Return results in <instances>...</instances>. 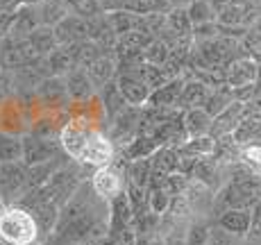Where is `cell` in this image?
<instances>
[{"mask_svg":"<svg viewBox=\"0 0 261 245\" xmlns=\"http://www.w3.org/2000/svg\"><path fill=\"white\" fill-rule=\"evenodd\" d=\"M127 177L132 184L145 188L150 184V177H152V159H137V161L129 164Z\"/></svg>","mask_w":261,"mask_h":245,"instance_id":"cell-29","label":"cell"},{"mask_svg":"<svg viewBox=\"0 0 261 245\" xmlns=\"http://www.w3.org/2000/svg\"><path fill=\"white\" fill-rule=\"evenodd\" d=\"M23 159V139L0 134V164H16Z\"/></svg>","mask_w":261,"mask_h":245,"instance_id":"cell-26","label":"cell"},{"mask_svg":"<svg viewBox=\"0 0 261 245\" xmlns=\"http://www.w3.org/2000/svg\"><path fill=\"white\" fill-rule=\"evenodd\" d=\"M37 96L46 104H50V107H59V104H64L66 100H71L68 98L66 79L59 77V75H48V77H43L37 87Z\"/></svg>","mask_w":261,"mask_h":245,"instance_id":"cell-14","label":"cell"},{"mask_svg":"<svg viewBox=\"0 0 261 245\" xmlns=\"http://www.w3.org/2000/svg\"><path fill=\"white\" fill-rule=\"evenodd\" d=\"M0 175H3V196H14V193L25 191L28 166H23L21 161L0 164Z\"/></svg>","mask_w":261,"mask_h":245,"instance_id":"cell-16","label":"cell"},{"mask_svg":"<svg viewBox=\"0 0 261 245\" xmlns=\"http://www.w3.org/2000/svg\"><path fill=\"white\" fill-rule=\"evenodd\" d=\"M159 148H162V143H159L154 137H150V134H139L137 139H132V141L125 146V157H127L129 161L150 159Z\"/></svg>","mask_w":261,"mask_h":245,"instance_id":"cell-22","label":"cell"},{"mask_svg":"<svg viewBox=\"0 0 261 245\" xmlns=\"http://www.w3.org/2000/svg\"><path fill=\"white\" fill-rule=\"evenodd\" d=\"M184 84L187 79L184 77H173L170 82H166L164 87H159L157 91H152L148 104L145 107H168V109H179V98H182L184 91Z\"/></svg>","mask_w":261,"mask_h":245,"instance_id":"cell-13","label":"cell"},{"mask_svg":"<svg viewBox=\"0 0 261 245\" xmlns=\"http://www.w3.org/2000/svg\"><path fill=\"white\" fill-rule=\"evenodd\" d=\"M62 143L53 141L50 137H39V134H28L23 137V161L25 166H39V164H48L59 159Z\"/></svg>","mask_w":261,"mask_h":245,"instance_id":"cell-6","label":"cell"},{"mask_svg":"<svg viewBox=\"0 0 261 245\" xmlns=\"http://www.w3.org/2000/svg\"><path fill=\"white\" fill-rule=\"evenodd\" d=\"M245 121V102L241 100H234L225 112H220L218 116L214 118V125H212V137L214 139H223V137H229V134L237 132V127Z\"/></svg>","mask_w":261,"mask_h":245,"instance_id":"cell-12","label":"cell"},{"mask_svg":"<svg viewBox=\"0 0 261 245\" xmlns=\"http://www.w3.org/2000/svg\"><path fill=\"white\" fill-rule=\"evenodd\" d=\"M214 89L207 87L204 82H200V79H187V84H184V91H182V98H179V109H198V107H204L207 104L209 96H212Z\"/></svg>","mask_w":261,"mask_h":245,"instance_id":"cell-17","label":"cell"},{"mask_svg":"<svg viewBox=\"0 0 261 245\" xmlns=\"http://www.w3.org/2000/svg\"><path fill=\"white\" fill-rule=\"evenodd\" d=\"M55 37H57L59 46H73V43L87 41V39H91V23L73 12L62 23L55 25Z\"/></svg>","mask_w":261,"mask_h":245,"instance_id":"cell-10","label":"cell"},{"mask_svg":"<svg viewBox=\"0 0 261 245\" xmlns=\"http://www.w3.org/2000/svg\"><path fill=\"white\" fill-rule=\"evenodd\" d=\"M37 9H39L41 25H48V28H55V25L62 23L68 14H73V7L66 0H41V3L37 5Z\"/></svg>","mask_w":261,"mask_h":245,"instance_id":"cell-19","label":"cell"},{"mask_svg":"<svg viewBox=\"0 0 261 245\" xmlns=\"http://www.w3.org/2000/svg\"><path fill=\"white\" fill-rule=\"evenodd\" d=\"M98 3H100V7L105 9V14H109V12L125 9V3H127V0H98Z\"/></svg>","mask_w":261,"mask_h":245,"instance_id":"cell-35","label":"cell"},{"mask_svg":"<svg viewBox=\"0 0 261 245\" xmlns=\"http://www.w3.org/2000/svg\"><path fill=\"white\" fill-rule=\"evenodd\" d=\"M166 32L173 34V39H189L193 37V23L189 18L187 9H173L166 12Z\"/></svg>","mask_w":261,"mask_h":245,"instance_id":"cell-23","label":"cell"},{"mask_svg":"<svg viewBox=\"0 0 261 245\" xmlns=\"http://www.w3.org/2000/svg\"><path fill=\"white\" fill-rule=\"evenodd\" d=\"M100 96H102V109H105V114H107L109 121H114L120 112H125V109L129 107V104L125 102L123 93H120L116 79L109 82V84H105V87L100 89Z\"/></svg>","mask_w":261,"mask_h":245,"instance_id":"cell-21","label":"cell"},{"mask_svg":"<svg viewBox=\"0 0 261 245\" xmlns=\"http://www.w3.org/2000/svg\"><path fill=\"white\" fill-rule=\"evenodd\" d=\"M212 125H214V116L207 114L204 107L187 109V112H184V129H187L189 137H202V134H209L212 132Z\"/></svg>","mask_w":261,"mask_h":245,"instance_id":"cell-20","label":"cell"},{"mask_svg":"<svg viewBox=\"0 0 261 245\" xmlns=\"http://www.w3.org/2000/svg\"><path fill=\"white\" fill-rule=\"evenodd\" d=\"M191 3H193V0H168V5L173 9H189Z\"/></svg>","mask_w":261,"mask_h":245,"instance_id":"cell-37","label":"cell"},{"mask_svg":"<svg viewBox=\"0 0 261 245\" xmlns=\"http://www.w3.org/2000/svg\"><path fill=\"white\" fill-rule=\"evenodd\" d=\"M116 84L120 89V93H123L125 102L129 104V107H137V109H143L145 104H148L150 96H152V89L148 87V84L143 82L141 77H139L137 71H123L116 75Z\"/></svg>","mask_w":261,"mask_h":245,"instance_id":"cell-8","label":"cell"},{"mask_svg":"<svg viewBox=\"0 0 261 245\" xmlns=\"http://www.w3.org/2000/svg\"><path fill=\"white\" fill-rule=\"evenodd\" d=\"M187 12H189V18H191V23H193V28H195V25L214 23L216 16H218V12L212 7V3H209V0H193V3L189 5Z\"/></svg>","mask_w":261,"mask_h":245,"instance_id":"cell-28","label":"cell"},{"mask_svg":"<svg viewBox=\"0 0 261 245\" xmlns=\"http://www.w3.org/2000/svg\"><path fill=\"white\" fill-rule=\"evenodd\" d=\"M84 71L89 73V77H91V82L95 84V89H102L105 84H109V82H114V79H116L118 64L114 62L112 57H107V55H100V57L93 59V62L89 64Z\"/></svg>","mask_w":261,"mask_h":245,"instance_id":"cell-18","label":"cell"},{"mask_svg":"<svg viewBox=\"0 0 261 245\" xmlns=\"http://www.w3.org/2000/svg\"><path fill=\"white\" fill-rule=\"evenodd\" d=\"M107 204L93 191L91 182L82 184L75 196L59 209L55 229L48 234L46 245H84L105 232Z\"/></svg>","mask_w":261,"mask_h":245,"instance_id":"cell-1","label":"cell"},{"mask_svg":"<svg viewBox=\"0 0 261 245\" xmlns=\"http://www.w3.org/2000/svg\"><path fill=\"white\" fill-rule=\"evenodd\" d=\"M39 223L34 213L21 204L0 207V243L3 245H32L37 243Z\"/></svg>","mask_w":261,"mask_h":245,"instance_id":"cell-4","label":"cell"},{"mask_svg":"<svg viewBox=\"0 0 261 245\" xmlns=\"http://www.w3.org/2000/svg\"><path fill=\"white\" fill-rule=\"evenodd\" d=\"M218 229L232 234L237 238H245L252 229V209H227L220 211V216L216 218Z\"/></svg>","mask_w":261,"mask_h":245,"instance_id":"cell-11","label":"cell"},{"mask_svg":"<svg viewBox=\"0 0 261 245\" xmlns=\"http://www.w3.org/2000/svg\"><path fill=\"white\" fill-rule=\"evenodd\" d=\"M241 164H245L252 173L261 175V143H248L241 148Z\"/></svg>","mask_w":261,"mask_h":245,"instance_id":"cell-30","label":"cell"},{"mask_svg":"<svg viewBox=\"0 0 261 245\" xmlns=\"http://www.w3.org/2000/svg\"><path fill=\"white\" fill-rule=\"evenodd\" d=\"M91 186L105 202H114L116 198L123 196L125 179H123V175H120L118 168L114 166V164H109V166L95 168V173L91 177Z\"/></svg>","mask_w":261,"mask_h":245,"instance_id":"cell-7","label":"cell"},{"mask_svg":"<svg viewBox=\"0 0 261 245\" xmlns=\"http://www.w3.org/2000/svg\"><path fill=\"white\" fill-rule=\"evenodd\" d=\"M59 143L66 157L89 168H102L114 161V141L89 118H71L59 129Z\"/></svg>","mask_w":261,"mask_h":245,"instance_id":"cell-2","label":"cell"},{"mask_svg":"<svg viewBox=\"0 0 261 245\" xmlns=\"http://www.w3.org/2000/svg\"><path fill=\"white\" fill-rule=\"evenodd\" d=\"M212 241V229L207 223L195 221L187 232V245H209Z\"/></svg>","mask_w":261,"mask_h":245,"instance_id":"cell-31","label":"cell"},{"mask_svg":"<svg viewBox=\"0 0 261 245\" xmlns=\"http://www.w3.org/2000/svg\"><path fill=\"white\" fill-rule=\"evenodd\" d=\"M170 55H173V46L162 37H157L148 48L143 50V59L148 64H154V66H166V64L170 62Z\"/></svg>","mask_w":261,"mask_h":245,"instance_id":"cell-27","label":"cell"},{"mask_svg":"<svg viewBox=\"0 0 261 245\" xmlns=\"http://www.w3.org/2000/svg\"><path fill=\"white\" fill-rule=\"evenodd\" d=\"M216 12H218L216 23L223 25V28H248L257 18L254 7L250 3H245V0H229V3L220 5Z\"/></svg>","mask_w":261,"mask_h":245,"instance_id":"cell-9","label":"cell"},{"mask_svg":"<svg viewBox=\"0 0 261 245\" xmlns=\"http://www.w3.org/2000/svg\"><path fill=\"white\" fill-rule=\"evenodd\" d=\"M248 238L254 243H261V200L257 202V207L252 209V229H250Z\"/></svg>","mask_w":261,"mask_h":245,"instance_id":"cell-33","label":"cell"},{"mask_svg":"<svg viewBox=\"0 0 261 245\" xmlns=\"http://www.w3.org/2000/svg\"><path fill=\"white\" fill-rule=\"evenodd\" d=\"M179 148L187 150L189 154H193V157H198V159L214 157L216 148H218V139H214L212 134H202V137H189Z\"/></svg>","mask_w":261,"mask_h":245,"instance_id":"cell-25","label":"cell"},{"mask_svg":"<svg viewBox=\"0 0 261 245\" xmlns=\"http://www.w3.org/2000/svg\"><path fill=\"white\" fill-rule=\"evenodd\" d=\"M261 200V175L252 173L245 164L239 161L234 168L232 179L218 191L214 198L216 211H227V209H254Z\"/></svg>","mask_w":261,"mask_h":245,"instance_id":"cell-3","label":"cell"},{"mask_svg":"<svg viewBox=\"0 0 261 245\" xmlns=\"http://www.w3.org/2000/svg\"><path fill=\"white\" fill-rule=\"evenodd\" d=\"M12 87H14V79L9 77L7 73L0 71V98H3V96H9V93H12Z\"/></svg>","mask_w":261,"mask_h":245,"instance_id":"cell-36","label":"cell"},{"mask_svg":"<svg viewBox=\"0 0 261 245\" xmlns=\"http://www.w3.org/2000/svg\"><path fill=\"white\" fill-rule=\"evenodd\" d=\"M66 89H68V98L73 102H82V100H91L95 93V84L91 82L89 73L84 68H73L66 75Z\"/></svg>","mask_w":261,"mask_h":245,"instance_id":"cell-15","label":"cell"},{"mask_svg":"<svg viewBox=\"0 0 261 245\" xmlns=\"http://www.w3.org/2000/svg\"><path fill=\"white\" fill-rule=\"evenodd\" d=\"M261 82V64L250 55H241L225 68V84L232 91H243Z\"/></svg>","mask_w":261,"mask_h":245,"instance_id":"cell-5","label":"cell"},{"mask_svg":"<svg viewBox=\"0 0 261 245\" xmlns=\"http://www.w3.org/2000/svg\"><path fill=\"white\" fill-rule=\"evenodd\" d=\"M148 204H150V211L157 213V216H162V213H166L168 209L173 207V198H170L164 188H152Z\"/></svg>","mask_w":261,"mask_h":245,"instance_id":"cell-32","label":"cell"},{"mask_svg":"<svg viewBox=\"0 0 261 245\" xmlns=\"http://www.w3.org/2000/svg\"><path fill=\"white\" fill-rule=\"evenodd\" d=\"M234 238L237 236H232V234L220 229V232H212V241H209V245H237Z\"/></svg>","mask_w":261,"mask_h":245,"instance_id":"cell-34","label":"cell"},{"mask_svg":"<svg viewBox=\"0 0 261 245\" xmlns=\"http://www.w3.org/2000/svg\"><path fill=\"white\" fill-rule=\"evenodd\" d=\"M107 21L112 25V30L123 37L127 32H134V30L143 28V16H137V14L127 12V9H118V12H109L107 14Z\"/></svg>","mask_w":261,"mask_h":245,"instance_id":"cell-24","label":"cell"}]
</instances>
